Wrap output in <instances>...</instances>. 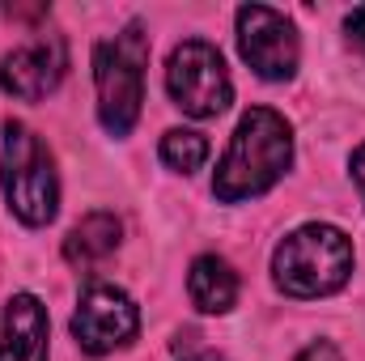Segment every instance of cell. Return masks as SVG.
I'll use <instances>...</instances> for the list:
<instances>
[{"mask_svg": "<svg viewBox=\"0 0 365 361\" xmlns=\"http://www.w3.org/2000/svg\"><path fill=\"white\" fill-rule=\"evenodd\" d=\"M297 361H340V349L331 345V340H314V345H306Z\"/></svg>", "mask_w": 365, "mask_h": 361, "instance_id": "obj_13", "label": "cell"}, {"mask_svg": "<svg viewBox=\"0 0 365 361\" xmlns=\"http://www.w3.org/2000/svg\"><path fill=\"white\" fill-rule=\"evenodd\" d=\"M162 162L179 175H191L208 162V141L204 132H191V128H170L162 136Z\"/></svg>", "mask_w": 365, "mask_h": 361, "instance_id": "obj_12", "label": "cell"}, {"mask_svg": "<svg viewBox=\"0 0 365 361\" xmlns=\"http://www.w3.org/2000/svg\"><path fill=\"white\" fill-rule=\"evenodd\" d=\"M166 90L182 115L191 119H212L234 102V81L221 60V51L204 39H187L170 51L166 64Z\"/></svg>", "mask_w": 365, "mask_h": 361, "instance_id": "obj_5", "label": "cell"}, {"mask_svg": "<svg viewBox=\"0 0 365 361\" xmlns=\"http://www.w3.org/2000/svg\"><path fill=\"white\" fill-rule=\"evenodd\" d=\"M238 51L264 81H289L302 60L297 30L284 13L268 4H242L238 9Z\"/></svg>", "mask_w": 365, "mask_h": 361, "instance_id": "obj_6", "label": "cell"}, {"mask_svg": "<svg viewBox=\"0 0 365 361\" xmlns=\"http://www.w3.org/2000/svg\"><path fill=\"white\" fill-rule=\"evenodd\" d=\"M182 361H217L212 353H191V357H182Z\"/></svg>", "mask_w": 365, "mask_h": 361, "instance_id": "obj_16", "label": "cell"}, {"mask_svg": "<svg viewBox=\"0 0 365 361\" xmlns=\"http://www.w3.org/2000/svg\"><path fill=\"white\" fill-rule=\"evenodd\" d=\"M344 26H349V39H353V43H357V47L365 51V4L349 13V21H344Z\"/></svg>", "mask_w": 365, "mask_h": 361, "instance_id": "obj_14", "label": "cell"}, {"mask_svg": "<svg viewBox=\"0 0 365 361\" xmlns=\"http://www.w3.org/2000/svg\"><path fill=\"white\" fill-rule=\"evenodd\" d=\"M145 64L149 39L132 21L123 34L93 47V86H98V119L110 136H128L140 119L145 102Z\"/></svg>", "mask_w": 365, "mask_h": 361, "instance_id": "obj_3", "label": "cell"}, {"mask_svg": "<svg viewBox=\"0 0 365 361\" xmlns=\"http://www.w3.org/2000/svg\"><path fill=\"white\" fill-rule=\"evenodd\" d=\"M353 179H357V191H361V200H365V145L353 153Z\"/></svg>", "mask_w": 365, "mask_h": 361, "instance_id": "obj_15", "label": "cell"}, {"mask_svg": "<svg viewBox=\"0 0 365 361\" xmlns=\"http://www.w3.org/2000/svg\"><path fill=\"white\" fill-rule=\"evenodd\" d=\"M64 68H68V51H64V39L60 34H38L34 43L17 47L4 56L0 64V90L21 98V102H38L64 81Z\"/></svg>", "mask_w": 365, "mask_h": 361, "instance_id": "obj_8", "label": "cell"}, {"mask_svg": "<svg viewBox=\"0 0 365 361\" xmlns=\"http://www.w3.org/2000/svg\"><path fill=\"white\" fill-rule=\"evenodd\" d=\"M187 293L191 306L204 315H225L238 302V272L230 268L221 255H200L187 272Z\"/></svg>", "mask_w": 365, "mask_h": 361, "instance_id": "obj_10", "label": "cell"}, {"mask_svg": "<svg viewBox=\"0 0 365 361\" xmlns=\"http://www.w3.org/2000/svg\"><path fill=\"white\" fill-rule=\"evenodd\" d=\"M289 166H293L289 123L268 106H255L234 128V141H230L217 175H212V195L225 200V204L255 200V195L272 191L276 183L289 175Z\"/></svg>", "mask_w": 365, "mask_h": 361, "instance_id": "obj_1", "label": "cell"}, {"mask_svg": "<svg viewBox=\"0 0 365 361\" xmlns=\"http://www.w3.org/2000/svg\"><path fill=\"white\" fill-rule=\"evenodd\" d=\"M0 183H4L9 208H13L26 225H47V221L56 217V208H60L56 162H51V149L38 141V132H30L26 123H9V128H4Z\"/></svg>", "mask_w": 365, "mask_h": 361, "instance_id": "obj_4", "label": "cell"}, {"mask_svg": "<svg viewBox=\"0 0 365 361\" xmlns=\"http://www.w3.org/2000/svg\"><path fill=\"white\" fill-rule=\"evenodd\" d=\"M119 234H123V225H119L115 213H90L86 221H77V225L68 230V238H64V260H68L73 268H98L106 255H115Z\"/></svg>", "mask_w": 365, "mask_h": 361, "instance_id": "obj_11", "label": "cell"}, {"mask_svg": "<svg viewBox=\"0 0 365 361\" xmlns=\"http://www.w3.org/2000/svg\"><path fill=\"white\" fill-rule=\"evenodd\" d=\"M0 361H47V306L34 293H13L0 327Z\"/></svg>", "mask_w": 365, "mask_h": 361, "instance_id": "obj_9", "label": "cell"}, {"mask_svg": "<svg viewBox=\"0 0 365 361\" xmlns=\"http://www.w3.org/2000/svg\"><path fill=\"white\" fill-rule=\"evenodd\" d=\"M136 327H140V310L115 285H90L77 302V315H73V336L93 357L123 349L136 336Z\"/></svg>", "mask_w": 365, "mask_h": 361, "instance_id": "obj_7", "label": "cell"}, {"mask_svg": "<svg viewBox=\"0 0 365 361\" xmlns=\"http://www.w3.org/2000/svg\"><path fill=\"white\" fill-rule=\"evenodd\" d=\"M353 276V243L336 225H302L272 255V280L289 298H327Z\"/></svg>", "mask_w": 365, "mask_h": 361, "instance_id": "obj_2", "label": "cell"}]
</instances>
